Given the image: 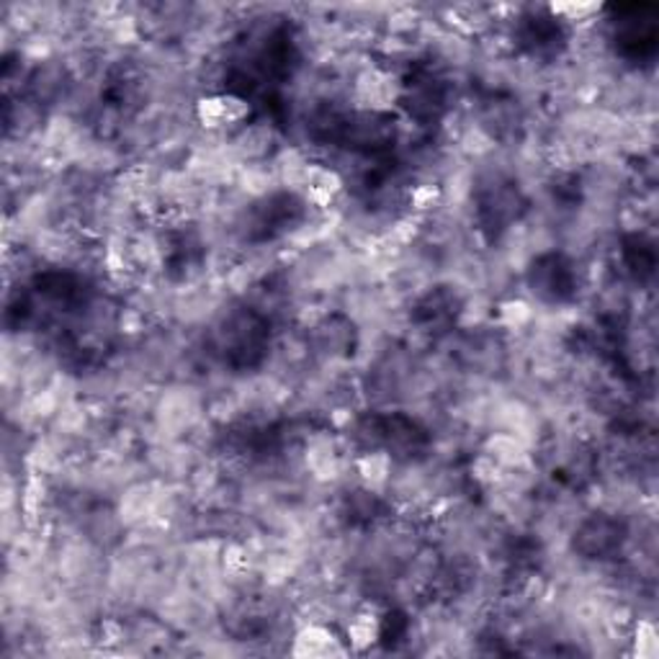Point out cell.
<instances>
[{"instance_id":"1","label":"cell","mask_w":659,"mask_h":659,"mask_svg":"<svg viewBox=\"0 0 659 659\" xmlns=\"http://www.w3.org/2000/svg\"><path fill=\"white\" fill-rule=\"evenodd\" d=\"M253 116L255 106L238 91H207L193 101V119L211 137H230Z\"/></svg>"},{"instance_id":"2","label":"cell","mask_w":659,"mask_h":659,"mask_svg":"<svg viewBox=\"0 0 659 659\" xmlns=\"http://www.w3.org/2000/svg\"><path fill=\"white\" fill-rule=\"evenodd\" d=\"M289 652L294 657H343L351 655V647L335 626L323 618H310L292 634Z\"/></svg>"},{"instance_id":"3","label":"cell","mask_w":659,"mask_h":659,"mask_svg":"<svg viewBox=\"0 0 659 659\" xmlns=\"http://www.w3.org/2000/svg\"><path fill=\"white\" fill-rule=\"evenodd\" d=\"M384 634H387V618L372 606L353 608L343 629L351 652H372L379 641H384Z\"/></svg>"},{"instance_id":"4","label":"cell","mask_w":659,"mask_h":659,"mask_svg":"<svg viewBox=\"0 0 659 659\" xmlns=\"http://www.w3.org/2000/svg\"><path fill=\"white\" fill-rule=\"evenodd\" d=\"M358 488L368 492H384L395 480V453L384 449H366L351 461Z\"/></svg>"},{"instance_id":"5","label":"cell","mask_w":659,"mask_h":659,"mask_svg":"<svg viewBox=\"0 0 659 659\" xmlns=\"http://www.w3.org/2000/svg\"><path fill=\"white\" fill-rule=\"evenodd\" d=\"M494 315H498V325L508 333H521V330L536 323V310L523 296H508V300L498 302Z\"/></svg>"},{"instance_id":"6","label":"cell","mask_w":659,"mask_h":659,"mask_svg":"<svg viewBox=\"0 0 659 659\" xmlns=\"http://www.w3.org/2000/svg\"><path fill=\"white\" fill-rule=\"evenodd\" d=\"M626 641L631 645V655H637L639 659H655L659 655V634L655 618L639 616L637 621L631 624L629 639Z\"/></svg>"},{"instance_id":"7","label":"cell","mask_w":659,"mask_h":659,"mask_svg":"<svg viewBox=\"0 0 659 659\" xmlns=\"http://www.w3.org/2000/svg\"><path fill=\"white\" fill-rule=\"evenodd\" d=\"M603 11L606 8L600 3H552L546 8L552 19L567 23V27H590L593 21L600 19Z\"/></svg>"}]
</instances>
